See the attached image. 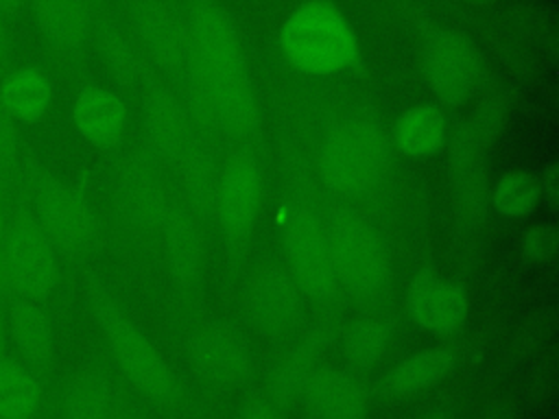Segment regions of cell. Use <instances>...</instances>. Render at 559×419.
<instances>
[{"label":"cell","instance_id":"8992f818","mask_svg":"<svg viewBox=\"0 0 559 419\" xmlns=\"http://www.w3.org/2000/svg\"><path fill=\"white\" fill-rule=\"evenodd\" d=\"M280 50L301 74L332 76L360 61L358 37L345 13L330 0H306L280 28Z\"/></svg>","mask_w":559,"mask_h":419},{"label":"cell","instance_id":"8fae6325","mask_svg":"<svg viewBox=\"0 0 559 419\" xmlns=\"http://www.w3.org/2000/svg\"><path fill=\"white\" fill-rule=\"evenodd\" d=\"M264 196V175L255 155L247 148L234 151L218 168L212 216L225 244L242 251L255 229Z\"/></svg>","mask_w":559,"mask_h":419},{"label":"cell","instance_id":"52a82bcc","mask_svg":"<svg viewBox=\"0 0 559 419\" xmlns=\"http://www.w3.org/2000/svg\"><path fill=\"white\" fill-rule=\"evenodd\" d=\"M280 231L286 258L284 266L304 297L317 306H334L343 292L332 264L323 212L308 196L295 194L284 203Z\"/></svg>","mask_w":559,"mask_h":419},{"label":"cell","instance_id":"8d00e7d4","mask_svg":"<svg viewBox=\"0 0 559 419\" xmlns=\"http://www.w3.org/2000/svg\"><path fill=\"white\" fill-rule=\"evenodd\" d=\"M11 201H13V185H9L0 177V308L7 303V290H4V242H7Z\"/></svg>","mask_w":559,"mask_h":419},{"label":"cell","instance_id":"83f0119b","mask_svg":"<svg viewBox=\"0 0 559 419\" xmlns=\"http://www.w3.org/2000/svg\"><path fill=\"white\" fill-rule=\"evenodd\" d=\"M218 164L214 159L212 148L199 137L194 146L188 151V155L179 161V181L181 190L186 194V205L194 212L199 220L212 216L214 207V192L218 181Z\"/></svg>","mask_w":559,"mask_h":419},{"label":"cell","instance_id":"836d02e7","mask_svg":"<svg viewBox=\"0 0 559 419\" xmlns=\"http://www.w3.org/2000/svg\"><path fill=\"white\" fill-rule=\"evenodd\" d=\"M22 142L17 122L0 103V177L15 188L22 170Z\"/></svg>","mask_w":559,"mask_h":419},{"label":"cell","instance_id":"d6a6232c","mask_svg":"<svg viewBox=\"0 0 559 419\" xmlns=\"http://www.w3.org/2000/svg\"><path fill=\"white\" fill-rule=\"evenodd\" d=\"M509 107H511V98L507 92H491L487 94L469 113V118L465 120V124L480 137L485 140L489 146L493 144V140L500 135L507 116H509Z\"/></svg>","mask_w":559,"mask_h":419},{"label":"cell","instance_id":"603a6c76","mask_svg":"<svg viewBox=\"0 0 559 419\" xmlns=\"http://www.w3.org/2000/svg\"><path fill=\"white\" fill-rule=\"evenodd\" d=\"M332 338V325L317 323L306 330L299 340L275 362L269 375V393L275 406L288 408L301 402L304 386Z\"/></svg>","mask_w":559,"mask_h":419},{"label":"cell","instance_id":"7a4b0ae2","mask_svg":"<svg viewBox=\"0 0 559 419\" xmlns=\"http://www.w3.org/2000/svg\"><path fill=\"white\" fill-rule=\"evenodd\" d=\"M90 314L100 330L107 351L122 378L148 402L173 406L179 402V382L157 345L122 310L114 295L90 277L85 284Z\"/></svg>","mask_w":559,"mask_h":419},{"label":"cell","instance_id":"e575fe53","mask_svg":"<svg viewBox=\"0 0 559 419\" xmlns=\"http://www.w3.org/2000/svg\"><path fill=\"white\" fill-rule=\"evenodd\" d=\"M559 251V231L552 223H537L522 236V253L533 264L552 262Z\"/></svg>","mask_w":559,"mask_h":419},{"label":"cell","instance_id":"484cf974","mask_svg":"<svg viewBox=\"0 0 559 419\" xmlns=\"http://www.w3.org/2000/svg\"><path fill=\"white\" fill-rule=\"evenodd\" d=\"M397 153L411 159L437 155L448 144V120L439 105H413L397 116L389 140Z\"/></svg>","mask_w":559,"mask_h":419},{"label":"cell","instance_id":"f1b7e54d","mask_svg":"<svg viewBox=\"0 0 559 419\" xmlns=\"http://www.w3.org/2000/svg\"><path fill=\"white\" fill-rule=\"evenodd\" d=\"M41 402V378L11 354L0 360V419H35Z\"/></svg>","mask_w":559,"mask_h":419},{"label":"cell","instance_id":"74e56055","mask_svg":"<svg viewBox=\"0 0 559 419\" xmlns=\"http://www.w3.org/2000/svg\"><path fill=\"white\" fill-rule=\"evenodd\" d=\"M537 183H539V194H542V203L548 207V210H557L559 205V164L557 161H550L542 175L537 177Z\"/></svg>","mask_w":559,"mask_h":419},{"label":"cell","instance_id":"ee69618b","mask_svg":"<svg viewBox=\"0 0 559 419\" xmlns=\"http://www.w3.org/2000/svg\"><path fill=\"white\" fill-rule=\"evenodd\" d=\"M107 419H133V417H129L127 412H120L118 408H114V412H111Z\"/></svg>","mask_w":559,"mask_h":419},{"label":"cell","instance_id":"30bf717a","mask_svg":"<svg viewBox=\"0 0 559 419\" xmlns=\"http://www.w3.org/2000/svg\"><path fill=\"white\" fill-rule=\"evenodd\" d=\"M421 70L428 87L445 107L469 103L487 79L476 44L465 33L448 26H435L424 33Z\"/></svg>","mask_w":559,"mask_h":419},{"label":"cell","instance_id":"2e32d148","mask_svg":"<svg viewBox=\"0 0 559 419\" xmlns=\"http://www.w3.org/2000/svg\"><path fill=\"white\" fill-rule=\"evenodd\" d=\"M162 260L173 284L183 292L201 288L205 277V238L201 220L179 199H170L157 227Z\"/></svg>","mask_w":559,"mask_h":419},{"label":"cell","instance_id":"ba28073f","mask_svg":"<svg viewBox=\"0 0 559 419\" xmlns=\"http://www.w3.org/2000/svg\"><path fill=\"white\" fill-rule=\"evenodd\" d=\"M61 279L59 255L37 225L20 181L13 188L4 242V290L7 299L28 297L44 301Z\"/></svg>","mask_w":559,"mask_h":419},{"label":"cell","instance_id":"e0dca14e","mask_svg":"<svg viewBox=\"0 0 559 419\" xmlns=\"http://www.w3.org/2000/svg\"><path fill=\"white\" fill-rule=\"evenodd\" d=\"M129 20L142 55L151 57L164 72L181 79L190 65L192 52L188 24L162 0H133Z\"/></svg>","mask_w":559,"mask_h":419},{"label":"cell","instance_id":"6da1fadb","mask_svg":"<svg viewBox=\"0 0 559 419\" xmlns=\"http://www.w3.org/2000/svg\"><path fill=\"white\" fill-rule=\"evenodd\" d=\"M190 65L188 74L205 89L218 131L234 137L258 133L262 116L238 31L214 0H197L188 17Z\"/></svg>","mask_w":559,"mask_h":419},{"label":"cell","instance_id":"d6986e66","mask_svg":"<svg viewBox=\"0 0 559 419\" xmlns=\"http://www.w3.org/2000/svg\"><path fill=\"white\" fill-rule=\"evenodd\" d=\"M4 325L20 362L44 378L55 358V327L48 310L37 299L11 297L4 303Z\"/></svg>","mask_w":559,"mask_h":419},{"label":"cell","instance_id":"4fadbf2b","mask_svg":"<svg viewBox=\"0 0 559 419\" xmlns=\"http://www.w3.org/2000/svg\"><path fill=\"white\" fill-rule=\"evenodd\" d=\"M304 292L280 262L253 266L242 284V308L249 325L271 338L293 332L304 314Z\"/></svg>","mask_w":559,"mask_h":419},{"label":"cell","instance_id":"5b68a950","mask_svg":"<svg viewBox=\"0 0 559 419\" xmlns=\"http://www.w3.org/2000/svg\"><path fill=\"white\" fill-rule=\"evenodd\" d=\"M341 292L358 303L382 301L393 284V260L384 236L362 214L334 205L323 212Z\"/></svg>","mask_w":559,"mask_h":419},{"label":"cell","instance_id":"1f68e13d","mask_svg":"<svg viewBox=\"0 0 559 419\" xmlns=\"http://www.w3.org/2000/svg\"><path fill=\"white\" fill-rule=\"evenodd\" d=\"M539 203V183L528 170L504 172L489 190V207L507 218H524L533 214Z\"/></svg>","mask_w":559,"mask_h":419},{"label":"cell","instance_id":"f35d334b","mask_svg":"<svg viewBox=\"0 0 559 419\" xmlns=\"http://www.w3.org/2000/svg\"><path fill=\"white\" fill-rule=\"evenodd\" d=\"M240 419H284L282 412L277 410V406L273 402H264V399H251L242 412Z\"/></svg>","mask_w":559,"mask_h":419},{"label":"cell","instance_id":"4316f807","mask_svg":"<svg viewBox=\"0 0 559 419\" xmlns=\"http://www.w3.org/2000/svg\"><path fill=\"white\" fill-rule=\"evenodd\" d=\"M61 419H107L114 404V386L98 367L79 369L63 386Z\"/></svg>","mask_w":559,"mask_h":419},{"label":"cell","instance_id":"f546056e","mask_svg":"<svg viewBox=\"0 0 559 419\" xmlns=\"http://www.w3.org/2000/svg\"><path fill=\"white\" fill-rule=\"evenodd\" d=\"M391 345V327L378 316H360L352 321L343 336L341 347L349 367L356 371L373 369Z\"/></svg>","mask_w":559,"mask_h":419},{"label":"cell","instance_id":"cb8c5ba5","mask_svg":"<svg viewBox=\"0 0 559 419\" xmlns=\"http://www.w3.org/2000/svg\"><path fill=\"white\" fill-rule=\"evenodd\" d=\"M459 356L450 347H428L400 360L382 380L380 393L386 397H408L441 384L454 373Z\"/></svg>","mask_w":559,"mask_h":419},{"label":"cell","instance_id":"3957f363","mask_svg":"<svg viewBox=\"0 0 559 419\" xmlns=\"http://www.w3.org/2000/svg\"><path fill=\"white\" fill-rule=\"evenodd\" d=\"M391 168V142L367 116L332 122L317 148L321 183L341 199L358 201L378 192Z\"/></svg>","mask_w":559,"mask_h":419},{"label":"cell","instance_id":"7c38bea8","mask_svg":"<svg viewBox=\"0 0 559 419\" xmlns=\"http://www.w3.org/2000/svg\"><path fill=\"white\" fill-rule=\"evenodd\" d=\"M448 192L452 216L463 234H474L483 227L489 212V144L465 122L452 137H448Z\"/></svg>","mask_w":559,"mask_h":419},{"label":"cell","instance_id":"60d3db41","mask_svg":"<svg viewBox=\"0 0 559 419\" xmlns=\"http://www.w3.org/2000/svg\"><path fill=\"white\" fill-rule=\"evenodd\" d=\"M9 52H11V33H9L7 20L0 17V76H2V72L7 70Z\"/></svg>","mask_w":559,"mask_h":419},{"label":"cell","instance_id":"ab89813d","mask_svg":"<svg viewBox=\"0 0 559 419\" xmlns=\"http://www.w3.org/2000/svg\"><path fill=\"white\" fill-rule=\"evenodd\" d=\"M480 419H515L513 404L509 399H500V402L491 404Z\"/></svg>","mask_w":559,"mask_h":419},{"label":"cell","instance_id":"277c9868","mask_svg":"<svg viewBox=\"0 0 559 419\" xmlns=\"http://www.w3.org/2000/svg\"><path fill=\"white\" fill-rule=\"evenodd\" d=\"M20 185L44 236L59 258L79 262L100 244V223L83 188L59 179L35 157L22 159Z\"/></svg>","mask_w":559,"mask_h":419},{"label":"cell","instance_id":"7402d4cb","mask_svg":"<svg viewBox=\"0 0 559 419\" xmlns=\"http://www.w3.org/2000/svg\"><path fill=\"white\" fill-rule=\"evenodd\" d=\"M301 404L312 419H365L369 410L362 384L336 367H317L308 378Z\"/></svg>","mask_w":559,"mask_h":419},{"label":"cell","instance_id":"d590c367","mask_svg":"<svg viewBox=\"0 0 559 419\" xmlns=\"http://www.w3.org/2000/svg\"><path fill=\"white\" fill-rule=\"evenodd\" d=\"M552 330H555V314L537 312L531 319H526L522 327L515 332V345L520 351H528L537 345H544V340L552 334Z\"/></svg>","mask_w":559,"mask_h":419},{"label":"cell","instance_id":"f6af8a7d","mask_svg":"<svg viewBox=\"0 0 559 419\" xmlns=\"http://www.w3.org/2000/svg\"><path fill=\"white\" fill-rule=\"evenodd\" d=\"M461 2H467V4H476V7H485V4H491L496 0H461Z\"/></svg>","mask_w":559,"mask_h":419},{"label":"cell","instance_id":"7bdbcfd3","mask_svg":"<svg viewBox=\"0 0 559 419\" xmlns=\"http://www.w3.org/2000/svg\"><path fill=\"white\" fill-rule=\"evenodd\" d=\"M419 419H454V415L450 410H445V408H435V410L421 415Z\"/></svg>","mask_w":559,"mask_h":419},{"label":"cell","instance_id":"b9f144b4","mask_svg":"<svg viewBox=\"0 0 559 419\" xmlns=\"http://www.w3.org/2000/svg\"><path fill=\"white\" fill-rule=\"evenodd\" d=\"M31 0H0V17H11L17 15Z\"/></svg>","mask_w":559,"mask_h":419},{"label":"cell","instance_id":"4dcf8cb0","mask_svg":"<svg viewBox=\"0 0 559 419\" xmlns=\"http://www.w3.org/2000/svg\"><path fill=\"white\" fill-rule=\"evenodd\" d=\"M94 39L98 55L114 76V81L122 87H133L142 76V55L127 39V35L111 24L109 20H100L94 24Z\"/></svg>","mask_w":559,"mask_h":419},{"label":"cell","instance_id":"5bb4252c","mask_svg":"<svg viewBox=\"0 0 559 419\" xmlns=\"http://www.w3.org/2000/svg\"><path fill=\"white\" fill-rule=\"evenodd\" d=\"M194 371L212 386L236 388L249 380L253 369L247 336L229 321L212 319L201 323L188 343Z\"/></svg>","mask_w":559,"mask_h":419},{"label":"cell","instance_id":"9c48e42d","mask_svg":"<svg viewBox=\"0 0 559 419\" xmlns=\"http://www.w3.org/2000/svg\"><path fill=\"white\" fill-rule=\"evenodd\" d=\"M170 203L159 161L146 151H131L111 172L109 207L120 231L135 238L157 234Z\"/></svg>","mask_w":559,"mask_h":419},{"label":"cell","instance_id":"d4e9b609","mask_svg":"<svg viewBox=\"0 0 559 419\" xmlns=\"http://www.w3.org/2000/svg\"><path fill=\"white\" fill-rule=\"evenodd\" d=\"M52 98V81L37 65L9 68L0 76V103L17 124L39 122L50 111Z\"/></svg>","mask_w":559,"mask_h":419},{"label":"cell","instance_id":"ac0fdd59","mask_svg":"<svg viewBox=\"0 0 559 419\" xmlns=\"http://www.w3.org/2000/svg\"><path fill=\"white\" fill-rule=\"evenodd\" d=\"M404 301L411 321L419 330L437 336L454 334L463 327L469 314L465 286L432 268H421L411 277Z\"/></svg>","mask_w":559,"mask_h":419},{"label":"cell","instance_id":"44dd1931","mask_svg":"<svg viewBox=\"0 0 559 419\" xmlns=\"http://www.w3.org/2000/svg\"><path fill=\"white\" fill-rule=\"evenodd\" d=\"M37 31L48 50L70 61L85 48L94 22L85 0H31Z\"/></svg>","mask_w":559,"mask_h":419},{"label":"cell","instance_id":"ffe728a7","mask_svg":"<svg viewBox=\"0 0 559 419\" xmlns=\"http://www.w3.org/2000/svg\"><path fill=\"white\" fill-rule=\"evenodd\" d=\"M129 122L122 96L103 85H83L72 103V124L92 146L109 151L120 144Z\"/></svg>","mask_w":559,"mask_h":419},{"label":"cell","instance_id":"9a60e30c","mask_svg":"<svg viewBox=\"0 0 559 419\" xmlns=\"http://www.w3.org/2000/svg\"><path fill=\"white\" fill-rule=\"evenodd\" d=\"M142 133L146 151L175 168L199 140L183 98L159 83H151L142 94Z\"/></svg>","mask_w":559,"mask_h":419}]
</instances>
